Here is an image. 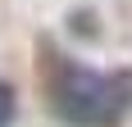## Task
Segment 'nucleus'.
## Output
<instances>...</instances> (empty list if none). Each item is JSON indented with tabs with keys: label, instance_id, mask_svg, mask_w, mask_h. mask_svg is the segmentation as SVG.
Here are the masks:
<instances>
[{
	"label": "nucleus",
	"instance_id": "obj_2",
	"mask_svg": "<svg viewBox=\"0 0 132 127\" xmlns=\"http://www.w3.org/2000/svg\"><path fill=\"white\" fill-rule=\"evenodd\" d=\"M9 118H14V86L0 82V127H9Z\"/></svg>",
	"mask_w": 132,
	"mask_h": 127
},
{
	"label": "nucleus",
	"instance_id": "obj_1",
	"mask_svg": "<svg viewBox=\"0 0 132 127\" xmlns=\"http://www.w3.org/2000/svg\"><path fill=\"white\" fill-rule=\"evenodd\" d=\"M128 104H132L128 77L96 73V68H82L64 55H55V68H50L55 118H64L68 127H119Z\"/></svg>",
	"mask_w": 132,
	"mask_h": 127
}]
</instances>
